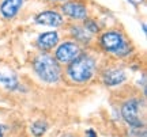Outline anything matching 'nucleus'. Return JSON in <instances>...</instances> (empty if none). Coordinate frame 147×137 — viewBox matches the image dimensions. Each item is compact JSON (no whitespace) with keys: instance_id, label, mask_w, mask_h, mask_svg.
<instances>
[{"instance_id":"1","label":"nucleus","mask_w":147,"mask_h":137,"mask_svg":"<svg viewBox=\"0 0 147 137\" xmlns=\"http://www.w3.org/2000/svg\"><path fill=\"white\" fill-rule=\"evenodd\" d=\"M95 69H97V63L94 58L89 54L80 53L74 61L68 64L67 75L75 83H86L94 76Z\"/></svg>"},{"instance_id":"2","label":"nucleus","mask_w":147,"mask_h":137,"mask_svg":"<svg viewBox=\"0 0 147 137\" xmlns=\"http://www.w3.org/2000/svg\"><path fill=\"white\" fill-rule=\"evenodd\" d=\"M33 68L37 76L45 83H56L60 79V65L51 54H38L33 61Z\"/></svg>"},{"instance_id":"3","label":"nucleus","mask_w":147,"mask_h":137,"mask_svg":"<svg viewBox=\"0 0 147 137\" xmlns=\"http://www.w3.org/2000/svg\"><path fill=\"white\" fill-rule=\"evenodd\" d=\"M100 42L104 50H106L108 53H113L119 57H125L127 54H129V52H131V46L125 41L124 35L121 33L116 31V30L104 33Z\"/></svg>"},{"instance_id":"4","label":"nucleus","mask_w":147,"mask_h":137,"mask_svg":"<svg viewBox=\"0 0 147 137\" xmlns=\"http://www.w3.org/2000/svg\"><path fill=\"white\" fill-rule=\"evenodd\" d=\"M139 106H140L139 99H128L121 106V116L124 118V121L132 128H140L143 125L139 118V113H138Z\"/></svg>"},{"instance_id":"5","label":"nucleus","mask_w":147,"mask_h":137,"mask_svg":"<svg viewBox=\"0 0 147 137\" xmlns=\"http://www.w3.org/2000/svg\"><path fill=\"white\" fill-rule=\"evenodd\" d=\"M79 54H80V47H79L78 43L67 41V42H63L61 45H59V47L56 49L55 58H56L57 63L69 64L78 57Z\"/></svg>"},{"instance_id":"6","label":"nucleus","mask_w":147,"mask_h":137,"mask_svg":"<svg viewBox=\"0 0 147 137\" xmlns=\"http://www.w3.org/2000/svg\"><path fill=\"white\" fill-rule=\"evenodd\" d=\"M61 11H63L64 15H67L68 18H72V19H86L87 18V10L83 4L80 3H76V1H69V3H65V4L61 5Z\"/></svg>"},{"instance_id":"7","label":"nucleus","mask_w":147,"mask_h":137,"mask_svg":"<svg viewBox=\"0 0 147 137\" xmlns=\"http://www.w3.org/2000/svg\"><path fill=\"white\" fill-rule=\"evenodd\" d=\"M36 23L48 27H59L63 23V16L56 11H44L36 16Z\"/></svg>"},{"instance_id":"8","label":"nucleus","mask_w":147,"mask_h":137,"mask_svg":"<svg viewBox=\"0 0 147 137\" xmlns=\"http://www.w3.org/2000/svg\"><path fill=\"white\" fill-rule=\"evenodd\" d=\"M125 79H127V75L124 72V69H121V68H109L102 74L104 83L106 86H109V87L121 84Z\"/></svg>"},{"instance_id":"9","label":"nucleus","mask_w":147,"mask_h":137,"mask_svg":"<svg viewBox=\"0 0 147 137\" xmlns=\"http://www.w3.org/2000/svg\"><path fill=\"white\" fill-rule=\"evenodd\" d=\"M22 4H23V0H3V3L0 5V12L4 18L12 19L19 12Z\"/></svg>"},{"instance_id":"10","label":"nucleus","mask_w":147,"mask_h":137,"mask_svg":"<svg viewBox=\"0 0 147 137\" xmlns=\"http://www.w3.org/2000/svg\"><path fill=\"white\" fill-rule=\"evenodd\" d=\"M59 42V34L56 31H47L40 34L37 39V46L42 50H51L57 45Z\"/></svg>"},{"instance_id":"11","label":"nucleus","mask_w":147,"mask_h":137,"mask_svg":"<svg viewBox=\"0 0 147 137\" xmlns=\"http://www.w3.org/2000/svg\"><path fill=\"white\" fill-rule=\"evenodd\" d=\"M0 83L8 91H15L19 88V82L16 75L10 69H0Z\"/></svg>"},{"instance_id":"12","label":"nucleus","mask_w":147,"mask_h":137,"mask_svg":"<svg viewBox=\"0 0 147 137\" xmlns=\"http://www.w3.org/2000/svg\"><path fill=\"white\" fill-rule=\"evenodd\" d=\"M71 33H72V35L78 41H80V42L83 43H87L90 41V37L89 34L86 33V29L84 27H79V26H72V29H71Z\"/></svg>"},{"instance_id":"13","label":"nucleus","mask_w":147,"mask_h":137,"mask_svg":"<svg viewBox=\"0 0 147 137\" xmlns=\"http://www.w3.org/2000/svg\"><path fill=\"white\" fill-rule=\"evenodd\" d=\"M30 130L36 137H41L44 133L48 130V124L44 121H37L34 124H32L30 126Z\"/></svg>"},{"instance_id":"14","label":"nucleus","mask_w":147,"mask_h":137,"mask_svg":"<svg viewBox=\"0 0 147 137\" xmlns=\"http://www.w3.org/2000/svg\"><path fill=\"white\" fill-rule=\"evenodd\" d=\"M83 27L86 29V31H90V33H93V34H94V33H98V30H100L98 25H97L94 21H91V19H86Z\"/></svg>"},{"instance_id":"15","label":"nucleus","mask_w":147,"mask_h":137,"mask_svg":"<svg viewBox=\"0 0 147 137\" xmlns=\"http://www.w3.org/2000/svg\"><path fill=\"white\" fill-rule=\"evenodd\" d=\"M86 137H97V133H95L93 129H89V130L86 132Z\"/></svg>"},{"instance_id":"16","label":"nucleus","mask_w":147,"mask_h":137,"mask_svg":"<svg viewBox=\"0 0 147 137\" xmlns=\"http://www.w3.org/2000/svg\"><path fill=\"white\" fill-rule=\"evenodd\" d=\"M128 1L134 5H138V4H140V3H143V0H128Z\"/></svg>"},{"instance_id":"17","label":"nucleus","mask_w":147,"mask_h":137,"mask_svg":"<svg viewBox=\"0 0 147 137\" xmlns=\"http://www.w3.org/2000/svg\"><path fill=\"white\" fill-rule=\"evenodd\" d=\"M0 137H3V126H0Z\"/></svg>"},{"instance_id":"18","label":"nucleus","mask_w":147,"mask_h":137,"mask_svg":"<svg viewBox=\"0 0 147 137\" xmlns=\"http://www.w3.org/2000/svg\"><path fill=\"white\" fill-rule=\"evenodd\" d=\"M61 137H75V136H72V134H64V136H61Z\"/></svg>"},{"instance_id":"19","label":"nucleus","mask_w":147,"mask_h":137,"mask_svg":"<svg viewBox=\"0 0 147 137\" xmlns=\"http://www.w3.org/2000/svg\"><path fill=\"white\" fill-rule=\"evenodd\" d=\"M55 1H64V0H55Z\"/></svg>"}]
</instances>
